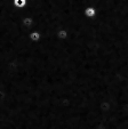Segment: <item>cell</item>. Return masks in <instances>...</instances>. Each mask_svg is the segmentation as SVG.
<instances>
[{
    "instance_id": "7a4b0ae2",
    "label": "cell",
    "mask_w": 128,
    "mask_h": 129,
    "mask_svg": "<svg viewBox=\"0 0 128 129\" xmlns=\"http://www.w3.org/2000/svg\"><path fill=\"white\" fill-rule=\"evenodd\" d=\"M41 39V33L40 31H37V30H33V31L29 32V40L31 42H33V44H36V42H39Z\"/></svg>"
},
{
    "instance_id": "6da1fadb",
    "label": "cell",
    "mask_w": 128,
    "mask_h": 129,
    "mask_svg": "<svg viewBox=\"0 0 128 129\" xmlns=\"http://www.w3.org/2000/svg\"><path fill=\"white\" fill-rule=\"evenodd\" d=\"M84 16L86 18H95L97 16V8L93 6H86L84 8Z\"/></svg>"
},
{
    "instance_id": "3957f363",
    "label": "cell",
    "mask_w": 128,
    "mask_h": 129,
    "mask_svg": "<svg viewBox=\"0 0 128 129\" xmlns=\"http://www.w3.org/2000/svg\"><path fill=\"white\" fill-rule=\"evenodd\" d=\"M27 4H28V0H14L13 1V5H14V7L16 9H23V8H25Z\"/></svg>"
}]
</instances>
